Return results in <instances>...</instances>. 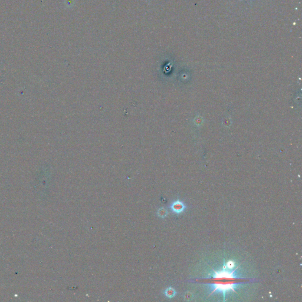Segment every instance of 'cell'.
Returning a JSON list of instances; mask_svg holds the SVG:
<instances>
[{
  "label": "cell",
  "mask_w": 302,
  "mask_h": 302,
  "mask_svg": "<svg viewBox=\"0 0 302 302\" xmlns=\"http://www.w3.org/2000/svg\"><path fill=\"white\" fill-rule=\"evenodd\" d=\"M234 271L235 270L232 272H228L226 268H224L221 272H215V276L213 277L214 280L216 281L214 283L215 287L212 293L217 290L222 291L224 293L230 290L235 292L234 286L236 283L234 282L235 279L233 276Z\"/></svg>",
  "instance_id": "cell-1"
},
{
  "label": "cell",
  "mask_w": 302,
  "mask_h": 302,
  "mask_svg": "<svg viewBox=\"0 0 302 302\" xmlns=\"http://www.w3.org/2000/svg\"><path fill=\"white\" fill-rule=\"evenodd\" d=\"M171 207L172 210L174 213H175L177 214H180L184 211V210L185 208V206L183 204L182 202H181L180 201H177L175 202H174L171 205Z\"/></svg>",
  "instance_id": "cell-2"
},
{
  "label": "cell",
  "mask_w": 302,
  "mask_h": 302,
  "mask_svg": "<svg viewBox=\"0 0 302 302\" xmlns=\"http://www.w3.org/2000/svg\"><path fill=\"white\" fill-rule=\"evenodd\" d=\"M165 294L168 298H172L176 294V292L173 288H169L165 290Z\"/></svg>",
  "instance_id": "cell-3"
},
{
  "label": "cell",
  "mask_w": 302,
  "mask_h": 302,
  "mask_svg": "<svg viewBox=\"0 0 302 302\" xmlns=\"http://www.w3.org/2000/svg\"><path fill=\"white\" fill-rule=\"evenodd\" d=\"M167 214H168L167 211L165 208H160V209L158 210V214L159 216H160L161 218H164V217H166Z\"/></svg>",
  "instance_id": "cell-4"
},
{
  "label": "cell",
  "mask_w": 302,
  "mask_h": 302,
  "mask_svg": "<svg viewBox=\"0 0 302 302\" xmlns=\"http://www.w3.org/2000/svg\"><path fill=\"white\" fill-rule=\"evenodd\" d=\"M227 268H228V269H232L235 266V263L234 262H233V261H229L227 263Z\"/></svg>",
  "instance_id": "cell-5"
}]
</instances>
